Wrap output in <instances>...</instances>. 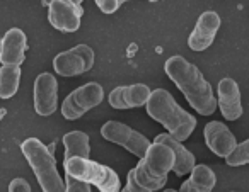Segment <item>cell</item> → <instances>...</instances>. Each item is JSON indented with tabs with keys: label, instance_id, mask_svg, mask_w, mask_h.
I'll return each mask as SVG.
<instances>
[{
	"label": "cell",
	"instance_id": "cell-21",
	"mask_svg": "<svg viewBox=\"0 0 249 192\" xmlns=\"http://www.w3.org/2000/svg\"><path fill=\"white\" fill-rule=\"evenodd\" d=\"M65 189H67V192H90V184L77 180V178L65 174Z\"/></svg>",
	"mask_w": 249,
	"mask_h": 192
},
{
	"label": "cell",
	"instance_id": "cell-9",
	"mask_svg": "<svg viewBox=\"0 0 249 192\" xmlns=\"http://www.w3.org/2000/svg\"><path fill=\"white\" fill-rule=\"evenodd\" d=\"M82 2L79 0H53L48 5V21L62 32H75L82 24Z\"/></svg>",
	"mask_w": 249,
	"mask_h": 192
},
{
	"label": "cell",
	"instance_id": "cell-2",
	"mask_svg": "<svg viewBox=\"0 0 249 192\" xmlns=\"http://www.w3.org/2000/svg\"><path fill=\"white\" fill-rule=\"evenodd\" d=\"M147 114L154 121L162 124L169 131L167 134L178 141L188 140L196 128V117L186 112L166 89L152 90L147 102Z\"/></svg>",
	"mask_w": 249,
	"mask_h": 192
},
{
	"label": "cell",
	"instance_id": "cell-19",
	"mask_svg": "<svg viewBox=\"0 0 249 192\" xmlns=\"http://www.w3.org/2000/svg\"><path fill=\"white\" fill-rule=\"evenodd\" d=\"M21 83V66L0 68V99H11L18 94Z\"/></svg>",
	"mask_w": 249,
	"mask_h": 192
},
{
	"label": "cell",
	"instance_id": "cell-24",
	"mask_svg": "<svg viewBox=\"0 0 249 192\" xmlns=\"http://www.w3.org/2000/svg\"><path fill=\"white\" fill-rule=\"evenodd\" d=\"M121 192H150L147 191L145 187H142V185L139 184V182L135 180V177H133L132 172H128V178H126V185L123 187V191Z\"/></svg>",
	"mask_w": 249,
	"mask_h": 192
},
{
	"label": "cell",
	"instance_id": "cell-10",
	"mask_svg": "<svg viewBox=\"0 0 249 192\" xmlns=\"http://www.w3.org/2000/svg\"><path fill=\"white\" fill-rule=\"evenodd\" d=\"M35 111L39 116H52L58 106V82L50 72L39 73L35 80Z\"/></svg>",
	"mask_w": 249,
	"mask_h": 192
},
{
	"label": "cell",
	"instance_id": "cell-6",
	"mask_svg": "<svg viewBox=\"0 0 249 192\" xmlns=\"http://www.w3.org/2000/svg\"><path fill=\"white\" fill-rule=\"evenodd\" d=\"M104 99V90L97 82H87L65 97L62 104V114L65 119L75 121L82 117L87 111L99 106Z\"/></svg>",
	"mask_w": 249,
	"mask_h": 192
},
{
	"label": "cell",
	"instance_id": "cell-1",
	"mask_svg": "<svg viewBox=\"0 0 249 192\" xmlns=\"http://www.w3.org/2000/svg\"><path fill=\"white\" fill-rule=\"evenodd\" d=\"M167 77L184 94L190 106L201 116H210L217 109V99L212 85L205 80L196 65L190 63L183 56H171L164 65Z\"/></svg>",
	"mask_w": 249,
	"mask_h": 192
},
{
	"label": "cell",
	"instance_id": "cell-15",
	"mask_svg": "<svg viewBox=\"0 0 249 192\" xmlns=\"http://www.w3.org/2000/svg\"><path fill=\"white\" fill-rule=\"evenodd\" d=\"M218 107L227 121H235L242 116L241 90L234 79H222L218 82Z\"/></svg>",
	"mask_w": 249,
	"mask_h": 192
},
{
	"label": "cell",
	"instance_id": "cell-11",
	"mask_svg": "<svg viewBox=\"0 0 249 192\" xmlns=\"http://www.w3.org/2000/svg\"><path fill=\"white\" fill-rule=\"evenodd\" d=\"M28 36L22 29L12 28L0 41V63L2 66H21L26 60Z\"/></svg>",
	"mask_w": 249,
	"mask_h": 192
},
{
	"label": "cell",
	"instance_id": "cell-14",
	"mask_svg": "<svg viewBox=\"0 0 249 192\" xmlns=\"http://www.w3.org/2000/svg\"><path fill=\"white\" fill-rule=\"evenodd\" d=\"M205 143L217 157L227 158L237 148V141L232 131L220 121H212L203 129Z\"/></svg>",
	"mask_w": 249,
	"mask_h": 192
},
{
	"label": "cell",
	"instance_id": "cell-22",
	"mask_svg": "<svg viewBox=\"0 0 249 192\" xmlns=\"http://www.w3.org/2000/svg\"><path fill=\"white\" fill-rule=\"evenodd\" d=\"M121 4H123L121 0H96V5L104 14H114L121 7Z\"/></svg>",
	"mask_w": 249,
	"mask_h": 192
},
{
	"label": "cell",
	"instance_id": "cell-3",
	"mask_svg": "<svg viewBox=\"0 0 249 192\" xmlns=\"http://www.w3.org/2000/svg\"><path fill=\"white\" fill-rule=\"evenodd\" d=\"M174 163H176V158L173 150L166 144L154 141L147 150L145 157L130 172L142 187L156 192L166 185L167 174L174 168Z\"/></svg>",
	"mask_w": 249,
	"mask_h": 192
},
{
	"label": "cell",
	"instance_id": "cell-23",
	"mask_svg": "<svg viewBox=\"0 0 249 192\" xmlns=\"http://www.w3.org/2000/svg\"><path fill=\"white\" fill-rule=\"evenodd\" d=\"M9 192H31V185L26 178H14L9 184Z\"/></svg>",
	"mask_w": 249,
	"mask_h": 192
},
{
	"label": "cell",
	"instance_id": "cell-17",
	"mask_svg": "<svg viewBox=\"0 0 249 192\" xmlns=\"http://www.w3.org/2000/svg\"><path fill=\"white\" fill-rule=\"evenodd\" d=\"M217 184L215 172L207 165H196L191 172L190 178L183 182L178 192H212Z\"/></svg>",
	"mask_w": 249,
	"mask_h": 192
},
{
	"label": "cell",
	"instance_id": "cell-8",
	"mask_svg": "<svg viewBox=\"0 0 249 192\" xmlns=\"http://www.w3.org/2000/svg\"><path fill=\"white\" fill-rule=\"evenodd\" d=\"M96 55L87 45H77L53 58V70L62 77H75L89 72L94 66Z\"/></svg>",
	"mask_w": 249,
	"mask_h": 192
},
{
	"label": "cell",
	"instance_id": "cell-12",
	"mask_svg": "<svg viewBox=\"0 0 249 192\" xmlns=\"http://www.w3.org/2000/svg\"><path fill=\"white\" fill-rule=\"evenodd\" d=\"M218 29H220V17H218L217 12L213 11L203 12L198 17L195 29L191 31L190 38H188L190 49H193V51H205L207 48H210Z\"/></svg>",
	"mask_w": 249,
	"mask_h": 192
},
{
	"label": "cell",
	"instance_id": "cell-16",
	"mask_svg": "<svg viewBox=\"0 0 249 192\" xmlns=\"http://www.w3.org/2000/svg\"><path fill=\"white\" fill-rule=\"evenodd\" d=\"M156 143H162L173 150L174 158H176V163H174L173 172L178 175V177H183V175H186V174H191L193 168L196 167V163H195V155L191 153L188 148H184L183 144H181V141L174 140L171 134H164V133L157 134Z\"/></svg>",
	"mask_w": 249,
	"mask_h": 192
},
{
	"label": "cell",
	"instance_id": "cell-25",
	"mask_svg": "<svg viewBox=\"0 0 249 192\" xmlns=\"http://www.w3.org/2000/svg\"><path fill=\"white\" fill-rule=\"evenodd\" d=\"M164 192H178V191H174V189H167V191H164Z\"/></svg>",
	"mask_w": 249,
	"mask_h": 192
},
{
	"label": "cell",
	"instance_id": "cell-20",
	"mask_svg": "<svg viewBox=\"0 0 249 192\" xmlns=\"http://www.w3.org/2000/svg\"><path fill=\"white\" fill-rule=\"evenodd\" d=\"M229 167H241V165L249 163V138L246 141L237 144L234 151L225 158Z\"/></svg>",
	"mask_w": 249,
	"mask_h": 192
},
{
	"label": "cell",
	"instance_id": "cell-18",
	"mask_svg": "<svg viewBox=\"0 0 249 192\" xmlns=\"http://www.w3.org/2000/svg\"><path fill=\"white\" fill-rule=\"evenodd\" d=\"M63 146H65V158H89L90 144L89 136L84 131H70L63 136Z\"/></svg>",
	"mask_w": 249,
	"mask_h": 192
},
{
	"label": "cell",
	"instance_id": "cell-7",
	"mask_svg": "<svg viewBox=\"0 0 249 192\" xmlns=\"http://www.w3.org/2000/svg\"><path fill=\"white\" fill-rule=\"evenodd\" d=\"M101 136L104 140L111 141V143L123 146L124 150H128L130 153L139 157L140 160L145 157L147 150L152 144L142 133L132 129L130 126L120 123V121H107V123H104L103 128H101Z\"/></svg>",
	"mask_w": 249,
	"mask_h": 192
},
{
	"label": "cell",
	"instance_id": "cell-5",
	"mask_svg": "<svg viewBox=\"0 0 249 192\" xmlns=\"http://www.w3.org/2000/svg\"><path fill=\"white\" fill-rule=\"evenodd\" d=\"M65 174L77 180L96 185L101 192H121V182L113 168L92 161L89 158H69L63 160Z\"/></svg>",
	"mask_w": 249,
	"mask_h": 192
},
{
	"label": "cell",
	"instance_id": "cell-4",
	"mask_svg": "<svg viewBox=\"0 0 249 192\" xmlns=\"http://www.w3.org/2000/svg\"><path fill=\"white\" fill-rule=\"evenodd\" d=\"M21 150L28 163L31 165L43 192H67L65 182L56 170L55 157H53L52 150L41 143V140L28 138L22 141Z\"/></svg>",
	"mask_w": 249,
	"mask_h": 192
},
{
	"label": "cell",
	"instance_id": "cell-13",
	"mask_svg": "<svg viewBox=\"0 0 249 192\" xmlns=\"http://www.w3.org/2000/svg\"><path fill=\"white\" fill-rule=\"evenodd\" d=\"M150 89L145 83L116 87L107 96V102L113 109H133V107L147 106L150 99Z\"/></svg>",
	"mask_w": 249,
	"mask_h": 192
}]
</instances>
